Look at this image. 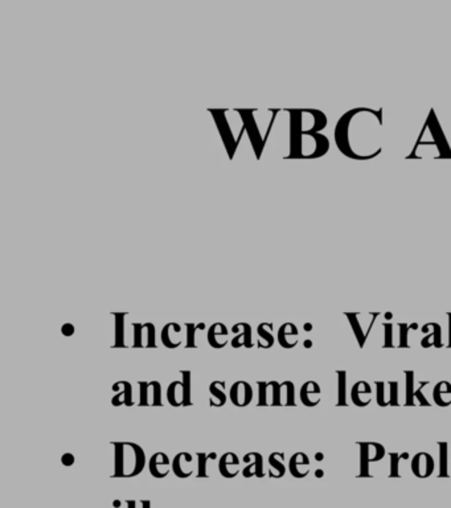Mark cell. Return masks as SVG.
Masks as SVG:
<instances>
[{
    "label": "cell",
    "instance_id": "21",
    "mask_svg": "<svg viewBox=\"0 0 451 508\" xmlns=\"http://www.w3.org/2000/svg\"><path fill=\"white\" fill-rule=\"evenodd\" d=\"M258 333V349H270L274 346V335H273V323H261L257 329Z\"/></svg>",
    "mask_w": 451,
    "mask_h": 508
},
{
    "label": "cell",
    "instance_id": "5",
    "mask_svg": "<svg viewBox=\"0 0 451 508\" xmlns=\"http://www.w3.org/2000/svg\"><path fill=\"white\" fill-rule=\"evenodd\" d=\"M361 448V476H369L368 463L378 462L385 454L384 448L380 443H360Z\"/></svg>",
    "mask_w": 451,
    "mask_h": 508
},
{
    "label": "cell",
    "instance_id": "16",
    "mask_svg": "<svg viewBox=\"0 0 451 508\" xmlns=\"http://www.w3.org/2000/svg\"><path fill=\"white\" fill-rule=\"evenodd\" d=\"M228 333H229V331H228V329H227L225 324H222V323H215V324H212L209 327V330H208V335H207L208 344L212 349H216V350L224 349L227 346V343H222L218 338L227 339L228 338Z\"/></svg>",
    "mask_w": 451,
    "mask_h": 508
},
{
    "label": "cell",
    "instance_id": "23",
    "mask_svg": "<svg viewBox=\"0 0 451 508\" xmlns=\"http://www.w3.org/2000/svg\"><path fill=\"white\" fill-rule=\"evenodd\" d=\"M167 400L170 405L178 408L183 406L184 400V390H183V383L181 382H172L167 388Z\"/></svg>",
    "mask_w": 451,
    "mask_h": 508
},
{
    "label": "cell",
    "instance_id": "41",
    "mask_svg": "<svg viewBox=\"0 0 451 508\" xmlns=\"http://www.w3.org/2000/svg\"><path fill=\"white\" fill-rule=\"evenodd\" d=\"M386 386H388V383H384V382H378L376 383V388H378V404H379L380 406L389 405V399L386 397V393H385Z\"/></svg>",
    "mask_w": 451,
    "mask_h": 508
},
{
    "label": "cell",
    "instance_id": "35",
    "mask_svg": "<svg viewBox=\"0 0 451 508\" xmlns=\"http://www.w3.org/2000/svg\"><path fill=\"white\" fill-rule=\"evenodd\" d=\"M347 316H348L349 323H351V326H352V329H354V333H355L356 338H358V340H359L360 347H362V346H364V342H365V333H364V331L361 330V326L360 323H359L358 316H355V314H347Z\"/></svg>",
    "mask_w": 451,
    "mask_h": 508
},
{
    "label": "cell",
    "instance_id": "26",
    "mask_svg": "<svg viewBox=\"0 0 451 508\" xmlns=\"http://www.w3.org/2000/svg\"><path fill=\"white\" fill-rule=\"evenodd\" d=\"M185 329H187V343H185V349H198V344H196V331H203L205 329V323H199V324L185 323Z\"/></svg>",
    "mask_w": 451,
    "mask_h": 508
},
{
    "label": "cell",
    "instance_id": "43",
    "mask_svg": "<svg viewBox=\"0 0 451 508\" xmlns=\"http://www.w3.org/2000/svg\"><path fill=\"white\" fill-rule=\"evenodd\" d=\"M408 456H409L408 453H404L402 456H397L396 453H391V463H392L391 476H400V474H398V462H400V459H406Z\"/></svg>",
    "mask_w": 451,
    "mask_h": 508
},
{
    "label": "cell",
    "instance_id": "30",
    "mask_svg": "<svg viewBox=\"0 0 451 508\" xmlns=\"http://www.w3.org/2000/svg\"><path fill=\"white\" fill-rule=\"evenodd\" d=\"M406 376V406L415 405V372L413 371H405Z\"/></svg>",
    "mask_w": 451,
    "mask_h": 508
},
{
    "label": "cell",
    "instance_id": "51",
    "mask_svg": "<svg viewBox=\"0 0 451 508\" xmlns=\"http://www.w3.org/2000/svg\"><path fill=\"white\" fill-rule=\"evenodd\" d=\"M127 508H137L135 500H127Z\"/></svg>",
    "mask_w": 451,
    "mask_h": 508
},
{
    "label": "cell",
    "instance_id": "52",
    "mask_svg": "<svg viewBox=\"0 0 451 508\" xmlns=\"http://www.w3.org/2000/svg\"><path fill=\"white\" fill-rule=\"evenodd\" d=\"M449 347H451V314H449Z\"/></svg>",
    "mask_w": 451,
    "mask_h": 508
},
{
    "label": "cell",
    "instance_id": "14",
    "mask_svg": "<svg viewBox=\"0 0 451 508\" xmlns=\"http://www.w3.org/2000/svg\"><path fill=\"white\" fill-rule=\"evenodd\" d=\"M301 400L306 406H316L321 403V386L315 382H307L301 388Z\"/></svg>",
    "mask_w": 451,
    "mask_h": 508
},
{
    "label": "cell",
    "instance_id": "25",
    "mask_svg": "<svg viewBox=\"0 0 451 508\" xmlns=\"http://www.w3.org/2000/svg\"><path fill=\"white\" fill-rule=\"evenodd\" d=\"M134 329V343L132 349H146L147 346V329L145 324L141 323H132Z\"/></svg>",
    "mask_w": 451,
    "mask_h": 508
},
{
    "label": "cell",
    "instance_id": "6",
    "mask_svg": "<svg viewBox=\"0 0 451 508\" xmlns=\"http://www.w3.org/2000/svg\"><path fill=\"white\" fill-rule=\"evenodd\" d=\"M229 399L235 406L238 408H244L248 406L252 403L253 400V388L248 382H235V384L231 388L229 392Z\"/></svg>",
    "mask_w": 451,
    "mask_h": 508
},
{
    "label": "cell",
    "instance_id": "39",
    "mask_svg": "<svg viewBox=\"0 0 451 508\" xmlns=\"http://www.w3.org/2000/svg\"><path fill=\"white\" fill-rule=\"evenodd\" d=\"M151 389H152V403L154 406H163L162 403V386L159 382H150Z\"/></svg>",
    "mask_w": 451,
    "mask_h": 508
},
{
    "label": "cell",
    "instance_id": "7",
    "mask_svg": "<svg viewBox=\"0 0 451 508\" xmlns=\"http://www.w3.org/2000/svg\"><path fill=\"white\" fill-rule=\"evenodd\" d=\"M148 470L154 478L163 479L170 474V470H172V462H170L165 453H155L148 461Z\"/></svg>",
    "mask_w": 451,
    "mask_h": 508
},
{
    "label": "cell",
    "instance_id": "40",
    "mask_svg": "<svg viewBox=\"0 0 451 508\" xmlns=\"http://www.w3.org/2000/svg\"><path fill=\"white\" fill-rule=\"evenodd\" d=\"M147 329V346L146 349H157V330L152 323H145Z\"/></svg>",
    "mask_w": 451,
    "mask_h": 508
},
{
    "label": "cell",
    "instance_id": "57",
    "mask_svg": "<svg viewBox=\"0 0 451 508\" xmlns=\"http://www.w3.org/2000/svg\"><path fill=\"white\" fill-rule=\"evenodd\" d=\"M305 347H306V349L312 347V342H311V340H306V342H305Z\"/></svg>",
    "mask_w": 451,
    "mask_h": 508
},
{
    "label": "cell",
    "instance_id": "38",
    "mask_svg": "<svg viewBox=\"0 0 451 508\" xmlns=\"http://www.w3.org/2000/svg\"><path fill=\"white\" fill-rule=\"evenodd\" d=\"M271 386V403L273 406H281L284 405L282 403V397H281V383L278 382H269Z\"/></svg>",
    "mask_w": 451,
    "mask_h": 508
},
{
    "label": "cell",
    "instance_id": "36",
    "mask_svg": "<svg viewBox=\"0 0 451 508\" xmlns=\"http://www.w3.org/2000/svg\"><path fill=\"white\" fill-rule=\"evenodd\" d=\"M338 377H339V397H338V405L339 406H345L347 405V399H345V389H347V373L345 371H338Z\"/></svg>",
    "mask_w": 451,
    "mask_h": 508
},
{
    "label": "cell",
    "instance_id": "27",
    "mask_svg": "<svg viewBox=\"0 0 451 508\" xmlns=\"http://www.w3.org/2000/svg\"><path fill=\"white\" fill-rule=\"evenodd\" d=\"M181 383H183V390H184V400L183 406H192V399H191V371H181Z\"/></svg>",
    "mask_w": 451,
    "mask_h": 508
},
{
    "label": "cell",
    "instance_id": "15",
    "mask_svg": "<svg viewBox=\"0 0 451 508\" xmlns=\"http://www.w3.org/2000/svg\"><path fill=\"white\" fill-rule=\"evenodd\" d=\"M371 396H372V389L371 386L367 382H359L355 386H352L351 390V399L355 405L358 406H367L371 403Z\"/></svg>",
    "mask_w": 451,
    "mask_h": 508
},
{
    "label": "cell",
    "instance_id": "4",
    "mask_svg": "<svg viewBox=\"0 0 451 508\" xmlns=\"http://www.w3.org/2000/svg\"><path fill=\"white\" fill-rule=\"evenodd\" d=\"M114 474L113 478H132L145 470L143 449L134 442H113Z\"/></svg>",
    "mask_w": 451,
    "mask_h": 508
},
{
    "label": "cell",
    "instance_id": "49",
    "mask_svg": "<svg viewBox=\"0 0 451 508\" xmlns=\"http://www.w3.org/2000/svg\"><path fill=\"white\" fill-rule=\"evenodd\" d=\"M61 462H62V465H64V466L69 467V466H72L73 463L76 462V459H74V456H73V454H71V453H67V454H64V456H61Z\"/></svg>",
    "mask_w": 451,
    "mask_h": 508
},
{
    "label": "cell",
    "instance_id": "3",
    "mask_svg": "<svg viewBox=\"0 0 451 508\" xmlns=\"http://www.w3.org/2000/svg\"><path fill=\"white\" fill-rule=\"evenodd\" d=\"M430 157L433 159L451 158V147L443 134V130L439 124L438 118L435 117L434 110L424 123L422 130L415 140L412 153L406 159H425Z\"/></svg>",
    "mask_w": 451,
    "mask_h": 508
},
{
    "label": "cell",
    "instance_id": "2",
    "mask_svg": "<svg viewBox=\"0 0 451 508\" xmlns=\"http://www.w3.org/2000/svg\"><path fill=\"white\" fill-rule=\"evenodd\" d=\"M291 113V154L294 158H319L329 148V140L321 131L327 117L319 110H292Z\"/></svg>",
    "mask_w": 451,
    "mask_h": 508
},
{
    "label": "cell",
    "instance_id": "53",
    "mask_svg": "<svg viewBox=\"0 0 451 508\" xmlns=\"http://www.w3.org/2000/svg\"><path fill=\"white\" fill-rule=\"evenodd\" d=\"M121 503H122L121 500H114V502H113V507L119 508L121 507Z\"/></svg>",
    "mask_w": 451,
    "mask_h": 508
},
{
    "label": "cell",
    "instance_id": "54",
    "mask_svg": "<svg viewBox=\"0 0 451 508\" xmlns=\"http://www.w3.org/2000/svg\"><path fill=\"white\" fill-rule=\"evenodd\" d=\"M311 330H312V324H311V323H306V324H305V331L310 333Z\"/></svg>",
    "mask_w": 451,
    "mask_h": 508
},
{
    "label": "cell",
    "instance_id": "24",
    "mask_svg": "<svg viewBox=\"0 0 451 508\" xmlns=\"http://www.w3.org/2000/svg\"><path fill=\"white\" fill-rule=\"evenodd\" d=\"M433 333L430 335H426L424 339H422V347L424 349H429V347H442L443 343H442V331H441V326L438 323H429Z\"/></svg>",
    "mask_w": 451,
    "mask_h": 508
},
{
    "label": "cell",
    "instance_id": "11",
    "mask_svg": "<svg viewBox=\"0 0 451 508\" xmlns=\"http://www.w3.org/2000/svg\"><path fill=\"white\" fill-rule=\"evenodd\" d=\"M244 462L248 463V466L242 472L245 478H252V476L262 478L264 476V458L259 453L257 452L248 453L244 456Z\"/></svg>",
    "mask_w": 451,
    "mask_h": 508
},
{
    "label": "cell",
    "instance_id": "33",
    "mask_svg": "<svg viewBox=\"0 0 451 508\" xmlns=\"http://www.w3.org/2000/svg\"><path fill=\"white\" fill-rule=\"evenodd\" d=\"M439 445V465H441V469H439V476H448V452H449V448H448V443L446 442H441L438 443Z\"/></svg>",
    "mask_w": 451,
    "mask_h": 508
},
{
    "label": "cell",
    "instance_id": "19",
    "mask_svg": "<svg viewBox=\"0 0 451 508\" xmlns=\"http://www.w3.org/2000/svg\"><path fill=\"white\" fill-rule=\"evenodd\" d=\"M225 382H220L216 380L213 382L211 386H209V393H211V400H209V405L211 406H215V408H221L227 404V395H225Z\"/></svg>",
    "mask_w": 451,
    "mask_h": 508
},
{
    "label": "cell",
    "instance_id": "48",
    "mask_svg": "<svg viewBox=\"0 0 451 508\" xmlns=\"http://www.w3.org/2000/svg\"><path fill=\"white\" fill-rule=\"evenodd\" d=\"M76 331L74 326L72 323H65L62 327H61V333L64 336H72L73 333Z\"/></svg>",
    "mask_w": 451,
    "mask_h": 508
},
{
    "label": "cell",
    "instance_id": "58",
    "mask_svg": "<svg viewBox=\"0 0 451 508\" xmlns=\"http://www.w3.org/2000/svg\"><path fill=\"white\" fill-rule=\"evenodd\" d=\"M385 318H386L388 320H391V319H392V314H391V313H388V314H385Z\"/></svg>",
    "mask_w": 451,
    "mask_h": 508
},
{
    "label": "cell",
    "instance_id": "20",
    "mask_svg": "<svg viewBox=\"0 0 451 508\" xmlns=\"http://www.w3.org/2000/svg\"><path fill=\"white\" fill-rule=\"evenodd\" d=\"M434 403L439 406H449L451 404V384L449 382H439L433 390Z\"/></svg>",
    "mask_w": 451,
    "mask_h": 508
},
{
    "label": "cell",
    "instance_id": "8",
    "mask_svg": "<svg viewBox=\"0 0 451 508\" xmlns=\"http://www.w3.org/2000/svg\"><path fill=\"white\" fill-rule=\"evenodd\" d=\"M412 472L418 478H428L434 472L433 456L428 453H418L412 461Z\"/></svg>",
    "mask_w": 451,
    "mask_h": 508
},
{
    "label": "cell",
    "instance_id": "34",
    "mask_svg": "<svg viewBox=\"0 0 451 508\" xmlns=\"http://www.w3.org/2000/svg\"><path fill=\"white\" fill-rule=\"evenodd\" d=\"M258 386V406H268L269 405V400H268V395L270 392V384L269 382L265 383V382H258L257 383Z\"/></svg>",
    "mask_w": 451,
    "mask_h": 508
},
{
    "label": "cell",
    "instance_id": "18",
    "mask_svg": "<svg viewBox=\"0 0 451 508\" xmlns=\"http://www.w3.org/2000/svg\"><path fill=\"white\" fill-rule=\"evenodd\" d=\"M115 318V343L113 349H126V330H125V313H113Z\"/></svg>",
    "mask_w": 451,
    "mask_h": 508
},
{
    "label": "cell",
    "instance_id": "1",
    "mask_svg": "<svg viewBox=\"0 0 451 508\" xmlns=\"http://www.w3.org/2000/svg\"><path fill=\"white\" fill-rule=\"evenodd\" d=\"M335 143L339 151L355 160H371L382 151V110L358 107L336 123Z\"/></svg>",
    "mask_w": 451,
    "mask_h": 508
},
{
    "label": "cell",
    "instance_id": "12",
    "mask_svg": "<svg viewBox=\"0 0 451 508\" xmlns=\"http://www.w3.org/2000/svg\"><path fill=\"white\" fill-rule=\"evenodd\" d=\"M298 336V329L292 323H285L278 330V343L281 347L291 350L298 344V340L295 339Z\"/></svg>",
    "mask_w": 451,
    "mask_h": 508
},
{
    "label": "cell",
    "instance_id": "55",
    "mask_svg": "<svg viewBox=\"0 0 451 508\" xmlns=\"http://www.w3.org/2000/svg\"><path fill=\"white\" fill-rule=\"evenodd\" d=\"M315 459H316V461H323V459H325V456H323L322 453H316V456H315Z\"/></svg>",
    "mask_w": 451,
    "mask_h": 508
},
{
    "label": "cell",
    "instance_id": "10",
    "mask_svg": "<svg viewBox=\"0 0 451 508\" xmlns=\"http://www.w3.org/2000/svg\"><path fill=\"white\" fill-rule=\"evenodd\" d=\"M238 466H240L238 456L231 452L225 453L218 461V472L224 478H228V479H232L238 475L240 473Z\"/></svg>",
    "mask_w": 451,
    "mask_h": 508
},
{
    "label": "cell",
    "instance_id": "28",
    "mask_svg": "<svg viewBox=\"0 0 451 508\" xmlns=\"http://www.w3.org/2000/svg\"><path fill=\"white\" fill-rule=\"evenodd\" d=\"M198 456V478H208L207 473V465L209 461L216 459L217 454L215 452L205 454V453H196Z\"/></svg>",
    "mask_w": 451,
    "mask_h": 508
},
{
    "label": "cell",
    "instance_id": "50",
    "mask_svg": "<svg viewBox=\"0 0 451 508\" xmlns=\"http://www.w3.org/2000/svg\"><path fill=\"white\" fill-rule=\"evenodd\" d=\"M142 508H151V502L150 500H141Z\"/></svg>",
    "mask_w": 451,
    "mask_h": 508
},
{
    "label": "cell",
    "instance_id": "17",
    "mask_svg": "<svg viewBox=\"0 0 451 508\" xmlns=\"http://www.w3.org/2000/svg\"><path fill=\"white\" fill-rule=\"evenodd\" d=\"M192 463V456L189 453H179L176 454L175 458L172 459V473L175 474L178 478L181 479H185L188 476H191L194 472H188L185 470V466L184 465H189Z\"/></svg>",
    "mask_w": 451,
    "mask_h": 508
},
{
    "label": "cell",
    "instance_id": "47",
    "mask_svg": "<svg viewBox=\"0 0 451 508\" xmlns=\"http://www.w3.org/2000/svg\"><path fill=\"white\" fill-rule=\"evenodd\" d=\"M125 392L124 390H119L113 399H111V405L113 406H121V405H125Z\"/></svg>",
    "mask_w": 451,
    "mask_h": 508
},
{
    "label": "cell",
    "instance_id": "32",
    "mask_svg": "<svg viewBox=\"0 0 451 508\" xmlns=\"http://www.w3.org/2000/svg\"><path fill=\"white\" fill-rule=\"evenodd\" d=\"M111 389L114 392H119L124 390L125 392V405L126 406H132L134 405V399H132V386L128 382H117L114 386H111Z\"/></svg>",
    "mask_w": 451,
    "mask_h": 508
},
{
    "label": "cell",
    "instance_id": "46",
    "mask_svg": "<svg viewBox=\"0 0 451 508\" xmlns=\"http://www.w3.org/2000/svg\"><path fill=\"white\" fill-rule=\"evenodd\" d=\"M429 384L428 382H422V383H419V386H418V389H415V399H418V401H419V404L421 405H430V404L428 403V400L425 399V396H424V392H422V388L424 386H426Z\"/></svg>",
    "mask_w": 451,
    "mask_h": 508
},
{
    "label": "cell",
    "instance_id": "44",
    "mask_svg": "<svg viewBox=\"0 0 451 508\" xmlns=\"http://www.w3.org/2000/svg\"><path fill=\"white\" fill-rule=\"evenodd\" d=\"M389 405L396 406L398 405V383L396 382H389Z\"/></svg>",
    "mask_w": 451,
    "mask_h": 508
},
{
    "label": "cell",
    "instance_id": "22",
    "mask_svg": "<svg viewBox=\"0 0 451 508\" xmlns=\"http://www.w3.org/2000/svg\"><path fill=\"white\" fill-rule=\"evenodd\" d=\"M285 454L284 453H271L269 456V465H270V470H269V476L270 478H282L286 473V467H285Z\"/></svg>",
    "mask_w": 451,
    "mask_h": 508
},
{
    "label": "cell",
    "instance_id": "29",
    "mask_svg": "<svg viewBox=\"0 0 451 508\" xmlns=\"http://www.w3.org/2000/svg\"><path fill=\"white\" fill-rule=\"evenodd\" d=\"M281 397H285L286 406H295V386L291 382L281 383Z\"/></svg>",
    "mask_w": 451,
    "mask_h": 508
},
{
    "label": "cell",
    "instance_id": "9",
    "mask_svg": "<svg viewBox=\"0 0 451 508\" xmlns=\"http://www.w3.org/2000/svg\"><path fill=\"white\" fill-rule=\"evenodd\" d=\"M181 324H178V323H167L163 327L162 333H161L163 346L165 349H170V350L179 349L181 346V339L178 338V335H181Z\"/></svg>",
    "mask_w": 451,
    "mask_h": 508
},
{
    "label": "cell",
    "instance_id": "56",
    "mask_svg": "<svg viewBox=\"0 0 451 508\" xmlns=\"http://www.w3.org/2000/svg\"><path fill=\"white\" fill-rule=\"evenodd\" d=\"M315 475H316V478H322L325 475V473H323V470H316Z\"/></svg>",
    "mask_w": 451,
    "mask_h": 508
},
{
    "label": "cell",
    "instance_id": "45",
    "mask_svg": "<svg viewBox=\"0 0 451 508\" xmlns=\"http://www.w3.org/2000/svg\"><path fill=\"white\" fill-rule=\"evenodd\" d=\"M384 329H385V343H384V347H395L393 344V326L391 323L388 324H384Z\"/></svg>",
    "mask_w": 451,
    "mask_h": 508
},
{
    "label": "cell",
    "instance_id": "37",
    "mask_svg": "<svg viewBox=\"0 0 451 508\" xmlns=\"http://www.w3.org/2000/svg\"><path fill=\"white\" fill-rule=\"evenodd\" d=\"M139 386V406H148L151 405L150 403V396H148V390L151 389V384L148 382H139L138 383Z\"/></svg>",
    "mask_w": 451,
    "mask_h": 508
},
{
    "label": "cell",
    "instance_id": "13",
    "mask_svg": "<svg viewBox=\"0 0 451 508\" xmlns=\"http://www.w3.org/2000/svg\"><path fill=\"white\" fill-rule=\"evenodd\" d=\"M310 459L305 453H295L290 458L289 470L294 478H305L310 473Z\"/></svg>",
    "mask_w": 451,
    "mask_h": 508
},
{
    "label": "cell",
    "instance_id": "42",
    "mask_svg": "<svg viewBox=\"0 0 451 508\" xmlns=\"http://www.w3.org/2000/svg\"><path fill=\"white\" fill-rule=\"evenodd\" d=\"M240 329L242 330L244 336H245V349H252L253 347V331L252 327L249 323H238Z\"/></svg>",
    "mask_w": 451,
    "mask_h": 508
},
{
    "label": "cell",
    "instance_id": "31",
    "mask_svg": "<svg viewBox=\"0 0 451 508\" xmlns=\"http://www.w3.org/2000/svg\"><path fill=\"white\" fill-rule=\"evenodd\" d=\"M400 327V344L398 347L400 349H409V343H408V338H409V333L410 330H415L418 327L417 323H412V324H408V323H400L398 324Z\"/></svg>",
    "mask_w": 451,
    "mask_h": 508
}]
</instances>
